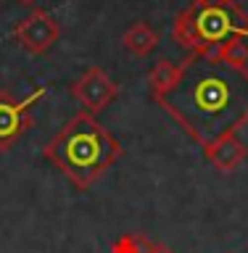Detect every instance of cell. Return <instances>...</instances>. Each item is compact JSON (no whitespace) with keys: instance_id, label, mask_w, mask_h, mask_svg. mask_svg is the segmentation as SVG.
Wrapping results in <instances>:
<instances>
[{"instance_id":"cell-1","label":"cell","mask_w":248,"mask_h":253,"mask_svg":"<svg viewBox=\"0 0 248 253\" xmlns=\"http://www.w3.org/2000/svg\"><path fill=\"white\" fill-rule=\"evenodd\" d=\"M156 103L203 148L248 124V69H233L217 55H188L180 84Z\"/></svg>"},{"instance_id":"cell-2","label":"cell","mask_w":248,"mask_h":253,"mask_svg":"<svg viewBox=\"0 0 248 253\" xmlns=\"http://www.w3.org/2000/svg\"><path fill=\"white\" fill-rule=\"evenodd\" d=\"M122 153V142L87 111H77L43 148V156L79 193L90 190Z\"/></svg>"},{"instance_id":"cell-3","label":"cell","mask_w":248,"mask_h":253,"mask_svg":"<svg viewBox=\"0 0 248 253\" xmlns=\"http://www.w3.org/2000/svg\"><path fill=\"white\" fill-rule=\"evenodd\" d=\"M172 37L188 55H214L227 40H248V16L235 0H193L177 13Z\"/></svg>"},{"instance_id":"cell-4","label":"cell","mask_w":248,"mask_h":253,"mask_svg":"<svg viewBox=\"0 0 248 253\" xmlns=\"http://www.w3.org/2000/svg\"><path fill=\"white\" fill-rule=\"evenodd\" d=\"M48 95V90H35L27 98H16L8 90H0V150H11L32 129L35 119L32 108Z\"/></svg>"},{"instance_id":"cell-5","label":"cell","mask_w":248,"mask_h":253,"mask_svg":"<svg viewBox=\"0 0 248 253\" xmlns=\"http://www.w3.org/2000/svg\"><path fill=\"white\" fill-rule=\"evenodd\" d=\"M13 40L32 55H45L61 40V24L45 8H32L13 24Z\"/></svg>"},{"instance_id":"cell-6","label":"cell","mask_w":248,"mask_h":253,"mask_svg":"<svg viewBox=\"0 0 248 253\" xmlns=\"http://www.w3.org/2000/svg\"><path fill=\"white\" fill-rule=\"evenodd\" d=\"M69 92L79 103V111H87V114L98 116L100 111H106L116 100L119 84L100 66H90L79 79H74Z\"/></svg>"},{"instance_id":"cell-7","label":"cell","mask_w":248,"mask_h":253,"mask_svg":"<svg viewBox=\"0 0 248 253\" xmlns=\"http://www.w3.org/2000/svg\"><path fill=\"white\" fill-rule=\"evenodd\" d=\"M203 156L217 171L230 174L248 158V148L238 134H222V137L211 140L209 145H203Z\"/></svg>"},{"instance_id":"cell-8","label":"cell","mask_w":248,"mask_h":253,"mask_svg":"<svg viewBox=\"0 0 248 253\" xmlns=\"http://www.w3.org/2000/svg\"><path fill=\"white\" fill-rule=\"evenodd\" d=\"M180 79H182V63H174L169 58L156 61L148 71V90L153 95V100L169 95L180 84Z\"/></svg>"},{"instance_id":"cell-9","label":"cell","mask_w":248,"mask_h":253,"mask_svg":"<svg viewBox=\"0 0 248 253\" xmlns=\"http://www.w3.org/2000/svg\"><path fill=\"white\" fill-rule=\"evenodd\" d=\"M122 45L138 58H146L158 47V32L146 21H135L124 29L122 35Z\"/></svg>"},{"instance_id":"cell-10","label":"cell","mask_w":248,"mask_h":253,"mask_svg":"<svg viewBox=\"0 0 248 253\" xmlns=\"http://www.w3.org/2000/svg\"><path fill=\"white\" fill-rule=\"evenodd\" d=\"M217 58L222 63H227V66L233 69H248V40L246 37H233L227 40V42H222L217 47Z\"/></svg>"},{"instance_id":"cell-11","label":"cell","mask_w":248,"mask_h":253,"mask_svg":"<svg viewBox=\"0 0 248 253\" xmlns=\"http://www.w3.org/2000/svg\"><path fill=\"white\" fill-rule=\"evenodd\" d=\"M150 248H153V243H150L146 235L130 232V235L116 237L114 245H111V253H148Z\"/></svg>"},{"instance_id":"cell-12","label":"cell","mask_w":248,"mask_h":253,"mask_svg":"<svg viewBox=\"0 0 248 253\" xmlns=\"http://www.w3.org/2000/svg\"><path fill=\"white\" fill-rule=\"evenodd\" d=\"M148 253H174L169 245H158V243H153V248H150Z\"/></svg>"},{"instance_id":"cell-13","label":"cell","mask_w":248,"mask_h":253,"mask_svg":"<svg viewBox=\"0 0 248 253\" xmlns=\"http://www.w3.org/2000/svg\"><path fill=\"white\" fill-rule=\"evenodd\" d=\"M16 3H21V5H35L37 0H16Z\"/></svg>"}]
</instances>
